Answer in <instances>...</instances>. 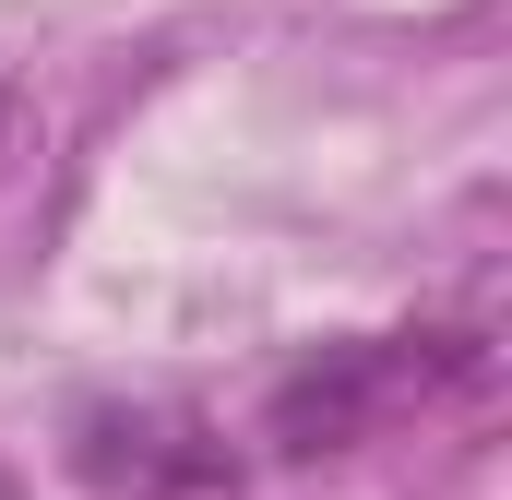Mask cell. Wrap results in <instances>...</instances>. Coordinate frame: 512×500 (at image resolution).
I'll return each instance as SVG.
<instances>
[{"label":"cell","instance_id":"1","mask_svg":"<svg viewBox=\"0 0 512 500\" xmlns=\"http://www.w3.org/2000/svg\"><path fill=\"white\" fill-rule=\"evenodd\" d=\"M489 381V346L477 334H358V346H322L310 370L274 381V441L286 453H346V441H370L393 417H429V405H453V393H477Z\"/></svg>","mask_w":512,"mask_h":500},{"label":"cell","instance_id":"3","mask_svg":"<svg viewBox=\"0 0 512 500\" xmlns=\"http://www.w3.org/2000/svg\"><path fill=\"white\" fill-rule=\"evenodd\" d=\"M12 155H24V96L0 84V167H12Z\"/></svg>","mask_w":512,"mask_h":500},{"label":"cell","instance_id":"2","mask_svg":"<svg viewBox=\"0 0 512 500\" xmlns=\"http://www.w3.org/2000/svg\"><path fill=\"white\" fill-rule=\"evenodd\" d=\"M72 465H84L108 500L227 489V441H215L191 405H84V417H72Z\"/></svg>","mask_w":512,"mask_h":500},{"label":"cell","instance_id":"4","mask_svg":"<svg viewBox=\"0 0 512 500\" xmlns=\"http://www.w3.org/2000/svg\"><path fill=\"white\" fill-rule=\"evenodd\" d=\"M0 500H12V489H0Z\"/></svg>","mask_w":512,"mask_h":500}]
</instances>
